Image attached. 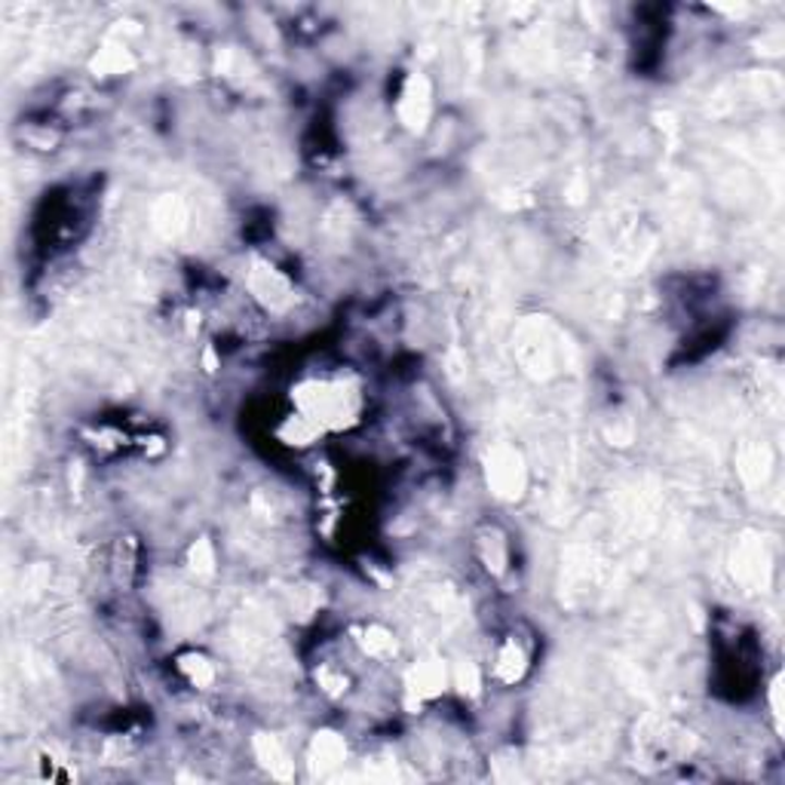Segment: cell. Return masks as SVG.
Here are the masks:
<instances>
[{
  "label": "cell",
  "instance_id": "cell-1",
  "mask_svg": "<svg viewBox=\"0 0 785 785\" xmlns=\"http://www.w3.org/2000/svg\"><path fill=\"white\" fill-rule=\"evenodd\" d=\"M531 669V648L525 645L522 635H503L500 645L495 650V666H491V675H495L500 684H515L525 678V672Z\"/></svg>",
  "mask_w": 785,
  "mask_h": 785
},
{
  "label": "cell",
  "instance_id": "cell-3",
  "mask_svg": "<svg viewBox=\"0 0 785 785\" xmlns=\"http://www.w3.org/2000/svg\"><path fill=\"white\" fill-rule=\"evenodd\" d=\"M178 669L190 682V687H197V690H205L209 684L215 682V666H212V660H205L203 653H185L178 660Z\"/></svg>",
  "mask_w": 785,
  "mask_h": 785
},
{
  "label": "cell",
  "instance_id": "cell-2",
  "mask_svg": "<svg viewBox=\"0 0 785 785\" xmlns=\"http://www.w3.org/2000/svg\"><path fill=\"white\" fill-rule=\"evenodd\" d=\"M445 687H448V669L439 660H421L406 675V694L418 702H429L436 700V697H443Z\"/></svg>",
  "mask_w": 785,
  "mask_h": 785
}]
</instances>
